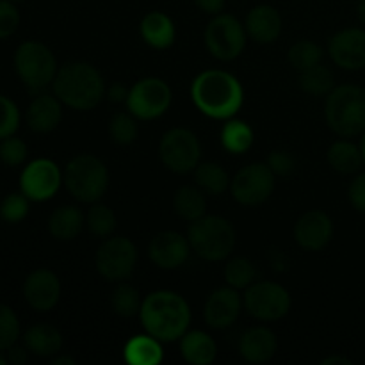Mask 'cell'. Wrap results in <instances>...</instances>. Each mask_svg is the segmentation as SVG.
Masks as SVG:
<instances>
[{
  "instance_id": "1",
  "label": "cell",
  "mask_w": 365,
  "mask_h": 365,
  "mask_svg": "<svg viewBox=\"0 0 365 365\" xmlns=\"http://www.w3.org/2000/svg\"><path fill=\"white\" fill-rule=\"evenodd\" d=\"M192 103L214 120H230L245 103V89L232 73L223 70L202 71L191 84Z\"/></svg>"
},
{
  "instance_id": "2",
  "label": "cell",
  "mask_w": 365,
  "mask_h": 365,
  "mask_svg": "<svg viewBox=\"0 0 365 365\" xmlns=\"http://www.w3.org/2000/svg\"><path fill=\"white\" fill-rule=\"evenodd\" d=\"M139 317L146 334L160 342H175L191 324V309L177 292L155 291L143 299Z\"/></svg>"
},
{
  "instance_id": "3",
  "label": "cell",
  "mask_w": 365,
  "mask_h": 365,
  "mask_svg": "<svg viewBox=\"0 0 365 365\" xmlns=\"http://www.w3.org/2000/svg\"><path fill=\"white\" fill-rule=\"evenodd\" d=\"M53 95L75 110H91L106 96L102 73L89 63L75 61L57 70L52 82Z\"/></svg>"
},
{
  "instance_id": "4",
  "label": "cell",
  "mask_w": 365,
  "mask_h": 365,
  "mask_svg": "<svg viewBox=\"0 0 365 365\" xmlns=\"http://www.w3.org/2000/svg\"><path fill=\"white\" fill-rule=\"evenodd\" d=\"M328 127L341 138H356L365 130V89L342 84L331 89L324 103Z\"/></svg>"
},
{
  "instance_id": "5",
  "label": "cell",
  "mask_w": 365,
  "mask_h": 365,
  "mask_svg": "<svg viewBox=\"0 0 365 365\" xmlns=\"http://www.w3.org/2000/svg\"><path fill=\"white\" fill-rule=\"evenodd\" d=\"M187 239L200 259L221 262L234 252L235 228L221 216H203L189 225Z\"/></svg>"
},
{
  "instance_id": "6",
  "label": "cell",
  "mask_w": 365,
  "mask_h": 365,
  "mask_svg": "<svg viewBox=\"0 0 365 365\" xmlns=\"http://www.w3.org/2000/svg\"><path fill=\"white\" fill-rule=\"evenodd\" d=\"M63 182L75 200L84 203L100 202L109 187V170L95 155H77L66 164Z\"/></svg>"
},
{
  "instance_id": "7",
  "label": "cell",
  "mask_w": 365,
  "mask_h": 365,
  "mask_svg": "<svg viewBox=\"0 0 365 365\" xmlns=\"http://www.w3.org/2000/svg\"><path fill=\"white\" fill-rule=\"evenodd\" d=\"M14 68L25 88L34 95L45 91L59 70L52 50L39 41H25L18 46Z\"/></svg>"
},
{
  "instance_id": "8",
  "label": "cell",
  "mask_w": 365,
  "mask_h": 365,
  "mask_svg": "<svg viewBox=\"0 0 365 365\" xmlns=\"http://www.w3.org/2000/svg\"><path fill=\"white\" fill-rule=\"evenodd\" d=\"M205 46L220 61H234L246 46V29L234 14L220 13L205 29Z\"/></svg>"
},
{
  "instance_id": "9",
  "label": "cell",
  "mask_w": 365,
  "mask_h": 365,
  "mask_svg": "<svg viewBox=\"0 0 365 365\" xmlns=\"http://www.w3.org/2000/svg\"><path fill=\"white\" fill-rule=\"evenodd\" d=\"M245 309L255 319L271 323L285 317L291 310V294L274 282H253L245 292Z\"/></svg>"
},
{
  "instance_id": "10",
  "label": "cell",
  "mask_w": 365,
  "mask_h": 365,
  "mask_svg": "<svg viewBox=\"0 0 365 365\" xmlns=\"http://www.w3.org/2000/svg\"><path fill=\"white\" fill-rule=\"evenodd\" d=\"M159 157L173 173H189L200 164L202 145L189 128H171L160 138Z\"/></svg>"
},
{
  "instance_id": "11",
  "label": "cell",
  "mask_w": 365,
  "mask_h": 365,
  "mask_svg": "<svg viewBox=\"0 0 365 365\" xmlns=\"http://www.w3.org/2000/svg\"><path fill=\"white\" fill-rule=\"evenodd\" d=\"M171 100H173V93L168 82L159 77H146L130 88L127 109L141 121L157 120L170 109Z\"/></svg>"
},
{
  "instance_id": "12",
  "label": "cell",
  "mask_w": 365,
  "mask_h": 365,
  "mask_svg": "<svg viewBox=\"0 0 365 365\" xmlns=\"http://www.w3.org/2000/svg\"><path fill=\"white\" fill-rule=\"evenodd\" d=\"M138 248L127 237H107L95 253V266L107 282H123L134 273Z\"/></svg>"
},
{
  "instance_id": "13",
  "label": "cell",
  "mask_w": 365,
  "mask_h": 365,
  "mask_svg": "<svg viewBox=\"0 0 365 365\" xmlns=\"http://www.w3.org/2000/svg\"><path fill=\"white\" fill-rule=\"evenodd\" d=\"M274 191V173L266 163L241 168L230 182V192L237 203L255 207L267 202Z\"/></svg>"
},
{
  "instance_id": "14",
  "label": "cell",
  "mask_w": 365,
  "mask_h": 365,
  "mask_svg": "<svg viewBox=\"0 0 365 365\" xmlns=\"http://www.w3.org/2000/svg\"><path fill=\"white\" fill-rule=\"evenodd\" d=\"M63 184V173L50 159H36L25 166L20 177V189L31 202L53 198Z\"/></svg>"
},
{
  "instance_id": "15",
  "label": "cell",
  "mask_w": 365,
  "mask_h": 365,
  "mask_svg": "<svg viewBox=\"0 0 365 365\" xmlns=\"http://www.w3.org/2000/svg\"><path fill=\"white\" fill-rule=\"evenodd\" d=\"M328 56L339 68L348 71L365 68V31L348 27L335 32L328 43Z\"/></svg>"
},
{
  "instance_id": "16",
  "label": "cell",
  "mask_w": 365,
  "mask_h": 365,
  "mask_svg": "<svg viewBox=\"0 0 365 365\" xmlns=\"http://www.w3.org/2000/svg\"><path fill=\"white\" fill-rule=\"evenodd\" d=\"M242 299L237 289L234 287H220L210 292L203 307V317L205 323L214 330H225L230 328L241 316Z\"/></svg>"
},
{
  "instance_id": "17",
  "label": "cell",
  "mask_w": 365,
  "mask_h": 365,
  "mask_svg": "<svg viewBox=\"0 0 365 365\" xmlns=\"http://www.w3.org/2000/svg\"><path fill=\"white\" fill-rule=\"evenodd\" d=\"M189 239L173 230L159 232L148 246L150 260L160 269H178L189 259Z\"/></svg>"
},
{
  "instance_id": "18",
  "label": "cell",
  "mask_w": 365,
  "mask_h": 365,
  "mask_svg": "<svg viewBox=\"0 0 365 365\" xmlns=\"http://www.w3.org/2000/svg\"><path fill=\"white\" fill-rule=\"evenodd\" d=\"M334 221L323 210H309L294 225V239L303 250L321 252L334 237Z\"/></svg>"
},
{
  "instance_id": "19",
  "label": "cell",
  "mask_w": 365,
  "mask_h": 365,
  "mask_svg": "<svg viewBox=\"0 0 365 365\" xmlns=\"http://www.w3.org/2000/svg\"><path fill=\"white\" fill-rule=\"evenodd\" d=\"M24 296L29 305L38 312H48L61 298V282L50 269H36L24 284Z\"/></svg>"
},
{
  "instance_id": "20",
  "label": "cell",
  "mask_w": 365,
  "mask_h": 365,
  "mask_svg": "<svg viewBox=\"0 0 365 365\" xmlns=\"http://www.w3.org/2000/svg\"><path fill=\"white\" fill-rule=\"evenodd\" d=\"M246 34L257 43H273L280 38L282 29H284V21H282L280 13L274 9L273 6L267 4H260L250 9L248 16L245 21Z\"/></svg>"
},
{
  "instance_id": "21",
  "label": "cell",
  "mask_w": 365,
  "mask_h": 365,
  "mask_svg": "<svg viewBox=\"0 0 365 365\" xmlns=\"http://www.w3.org/2000/svg\"><path fill=\"white\" fill-rule=\"evenodd\" d=\"M278 339L267 327L248 328L239 341V353L250 364H266L277 355Z\"/></svg>"
},
{
  "instance_id": "22",
  "label": "cell",
  "mask_w": 365,
  "mask_h": 365,
  "mask_svg": "<svg viewBox=\"0 0 365 365\" xmlns=\"http://www.w3.org/2000/svg\"><path fill=\"white\" fill-rule=\"evenodd\" d=\"M63 118V102L56 95L39 93L27 109V125L36 134H50Z\"/></svg>"
},
{
  "instance_id": "23",
  "label": "cell",
  "mask_w": 365,
  "mask_h": 365,
  "mask_svg": "<svg viewBox=\"0 0 365 365\" xmlns=\"http://www.w3.org/2000/svg\"><path fill=\"white\" fill-rule=\"evenodd\" d=\"M141 38L148 46L155 50L170 48L177 38V29H175L173 20L163 11H152L145 14L139 25Z\"/></svg>"
},
{
  "instance_id": "24",
  "label": "cell",
  "mask_w": 365,
  "mask_h": 365,
  "mask_svg": "<svg viewBox=\"0 0 365 365\" xmlns=\"http://www.w3.org/2000/svg\"><path fill=\"white\" fill-rule=\"evenodd\" d=\"M180 353L185 362L192 365H209L216 360V341L205 331H185L180 339Z\"/></svg>"
},
{
  "instance_id": "25",
  "label": "cell",
  "mask_w": 365,
  "mask_h": 365,
  "mask_svg": "<svg viewBox=\"0 0 365 365\" xmlns=\"http://www.w3.org/2000/svg\"><path fill=\"white\" fill-rule=\"evenodd\" d=\"M24 344L27 351L34 353L36 356H48L57 355L63 348V335L52 324H34L29 328L24 335Z\"/></svg>"
},
{
  "instance_id": "26",
  "label": "cell",
  "mask_w": 365,
  "mask_h": 365,
  "mask_svg": "<svg viewBox=\"0 0 365 365\" xmlns=\"http://www.w3.org/2000/svg\"><path fill=\"white\" fill-rule=\"evenodd\" d=\"M86 225L84 212L75 205H63L52 212L48 220V232L59 241H73Z\"/></svg>"
},
{
  "instance_id": "27",
  "label": "cell",
  "mask_w": 365,
  "mask_h": 365,
  "mask_svg": "<svg viewBox=\"0 0 365 365\" xmlns=\"http://www.w3.org/2000/svg\"><path fill=\"white\" fill-rule=\"evenodd\" d=\"M327 160L331 166V170L342 175L356 173L364 166L360 145H355L353 141H349V138L331 143V146L327 152Z\"/></svg>"
},
{
  "instance_id": "28",
  "label": "cell",
  "mask_w": 365,
  "mask_h": 365,
  "mask_svg": "<svg viewBox=\"0 0 365 365\" xmlns=\"http://www.w3.org/2000/svg\"><path fill=\"white\" fill-rule=\"evenodd\" d=\"M125 362L130 365H159L163 362V348L160 341L152 335H135L125 344Z\"/></svg>"
},
{
  "instance_id": "29",
  "label": "cell",
  "mask_w": 365,
  "mask_h": 365,
  "mask_svg": "<svg viewBox=\"0 0 365 365\" xmlns=\"http://www.w3.org/2000/svg\"><path fill=\"white\" fill-rule=\"evenodd\" d=\"M220 141L221 146L228 153L241 155V153H246L252 148L253 141H255V134H253V128L246 121L228 120L221 128Z\"/></svg>"
},
{
  "instance_id": "30",
  "label": "cell",
  "mask_w": 365,
  "mask_h": 365,
  "mask_svg": "<svg viewBox=\"0 0 365 365\" xmlns=\"http://www.w3.org/2000/svg\"><path fill=\"white\" fill-rule=\"evenodd\" d=\"M173 209L180 220L189 221V223L200 220L205 216L207 210V200L203 196V191L200 187L184 185L175 192Z\"/></svg>"
},
{
  "instance_id": "31",
  "label": "cell",
  "mask_w": 365,
  "mask_h": 365,
  "mask_svg": "<svg viewBox=\"0 0 365 365\" xmlns=\"http://www.w3.org/2000/svg\"><path fill=\"white\" fill-rule=\"evenodd\" d=\"M195 180L203 192L220 196L230 187V177L217 163H202L195 168Z\"/></svg>"
},
{
  "instance_id": "32",
  "label": "cell",
  "mask_w": 365,
  "mask_h": 365,
  "mask_svg": "<svg viewBox=\"0 0 365 365\" xmlns=\"http://www.w3.org/2000/svg\"><path fill=\"white\" fill-rule=\"evenodd\" d=\"M299 86L310 96H328L335 88V77L330 68L317 64V66L302 71Z\"/></svg>"
},
{
  "instance_id": "33",
  "label": "cell",
  "mask_w": 365,
  "mask_h": 365,
  "mask_svg": "<svg viewBox=\"0 0 365 365\" xmlns=\"http://www.w3.org/2000/svg\"><path fill=\"white\" fill-rule=\"evenodd\" d=\"M86 227L95 237H110L113 232L116 230V214L113 212L110 207L103 205V203H91V209L86 214Z\"/></svg>"
},
{
  "instance_id": "34",
  "label": "cell",
  "mask_w": 365,
  "mask_h": 365,
  "mask_svg": "<svg viewBox=\"0 0 365 365\" xmlns=\"http://www.w3.org/2000/svg\"><path fill=\"white\" fill-rule=\"evenodd\" d=\"M323 48H321L317 43L309 41V39H302V41L294 43V45L289 48V63L294 70H298L299 73L309 68L317 66L323 61Z\"/></svg>"
},
{
  "instance_id": "35",
  "label": "cell",
  "mask_w": 365,
  "mask_h": 365,
  "mask_svg": "<svg viewBox=\"0 0 365 365\" xmlns=\"http://www.w3.org/2000/svg\"><path fill=\"white\" fill-rule=\"evenodd\" d=\"M141 305V294H139L138 289L130 284H123V282H121V284L113 291V296H110V307H113L114 312L121 317H132L135 316V314H139Z\"/></svg>"
},
{
  "instance_id": "36",
  "label": "cell",
  "mask_w": 365,
  "mask_h": 365,
  "mask_svg": "<svg viewBox=\"0 0 365 365\" xmlns=\"http://www.w3.org/2000/svg\"><path fill=\"white\" fill-rule=\"evenodd\" d=\"M138 118L132 113H116L109 121V135L118 145H132L139 135Z\"/></svg>"
},
{
  "instance_id": "37",
  "label": "cell",
  "mask_w": 365,
  "mask_h": 365,
  "mask_svg": "<svg viewBox=\"0 0 365 365\" xmlns=\"http://www.w3.org/2000/svg\"><path fill=\"white\" fill-rule=\"evenodd\" d=\"M225 280L234 289H248L255 282V267L246 257H235L225 266Z\"/></svg>"
},
{
  "instance_id": "38",
  "label": "cell",
  "mask_w": 365,
  "mask_h": 365,
  "mask_svg": "<svg viewBox=\"0 0 365 365\" xmlns=\"http://www.w3.org/2000/svg\"><path fill=\"white\" fill-rule=\"evenodd\" d=\"M29 202L31 200L24 192H11L0 203V217L6 223H20V221L27 217L29 209H31Z\"/></svg>"
},
{
  "instance_id": "39",
  "label": "cell",
  "mask_w": 365,
  "mask_h": 365,
  "mask_svg": "<svg viewBox=\"0 0 365 365\" xmlns=\"http://www.w3.org/2000/svg\"><path fill=\"white\" fill-rule=\"evenodd\" d=\"M20 337V321L13 309L0 303V351H6L16 344Z\"/></svg>"
},
{
  "instance_id": "40",
  "label": "cell",
  "mask_w": 365,
  "mask_h": 365,
  "mask_svg": "<svg viewBox=\"0 0 365 365\" xmlns=\"http://www.w3.org/2000/svg\"><path fill=\"white\" fill-rule=\"evenodd\" d=\"M18 127H20V110L16 103L7 96L0 95V141L14 135Z\"/></svg>"
},
{
  "instance_id": "41",
  "label": "cell",
  "mask_w": 365,
  "mask_h": 365,
  "mask_svg": "<svg viewBox=\"0 0 365 365\" xmlns=\"http://www.w3.org/2000/svg\"><path fill=\"white\" fill-rule=\"evenodd\" d=\"M27 145L20 138L9 135V138L2 139V143H0V160L9 168L24 164L25 159H27Z\"/></svg>"
},
{
  "instance_id": "42",
  "label": "cell",
  "mask_w": 365,
  "mask_h": 365,
  "mask_svg": "<svg viewBox=\"0 0 365 365\" xmlns=\"http://www.w3.org/2000/svg\"><path fill=\"white\" fill-rule=\"evenodd\" d=\"M20 25V13L11 0H0V39H6L16 32Z\"/></svg>"
},
{
  "instance_id": "43",
  "label": "cell",
  "mask_w": 365,
  "mask_h": 365,
  "mask_svg": "<svg viewBox=\"0 0 365 365\" xmlns=\"http://www.w3.org/2000/svg\"><path fill=\"white\" fill-rule=\"evenodd\" d=\"M266 164L273 171L274 177H289L296 170V159L285 150H273Z\"/></svg>"
},
{
  "instance_id": "44",
  "label": "cell",
  "mask_w": 365,
  "mask_h": 365,
  "mask_svg": "<svg viewBox=\"0 0 365 365\" xmlns=\"http://www.w3.org/2000/svg\"><path fill=\"white\" fill-rule=\"evenodd\" d=\"M349 203L355 210L365 214V173L356 175L348 187Z\"/></svg>"
},
{
  "instance_id": "45",
  "label": "cell",
  "mask_w": 365,
  "mask_h": 365,
  "mask_svg": "<svg viewBox=\"0 0 365 365\" xmlns=\"http://www.w3.org/2000/svg\"><path fill=\"white\" fill-rule=\"evenodd\" d=\"M195 4L203 13L216 16V14L223 13L225 6H227V0H195Z\"/></svg>"
},
{
  "instance_id": "46",
  "label": "cell",
  "mask_w": 365,
  "mask_h": 365,
  "mask_svg": "<svg viewBox=\"0 0 365 365\" xmlns=\"http://www.w3.org/2000/svg\"><path fill=\"white\" fill-rule=\"evenodd\" d=\"M128 91H130V89H127L123 84L116 82V84L110 86L109 89H106V98L110 100V102H114V103L127 102Z\"/></svg>"
},
{
  "instance_id": "47",
  "label": "cell",
  "mask_w": 365,
  "mask_h": 365,
  "mask_svg": "<svg viewBox=\"0 0 365 365\" xmlns=\"http://www.w3.org/2000/svg\"><path fill=\"white\" fill-rule=\"evenodd\" d=\"M267 257H269L271 267H273L274 271H278V273H284V271H287L289 266H291L287 255H285V253H282L280 250H271L269 255Z\"/></svg>"
},
{
  "instance_id": "48",
  "label": "cell",
  "mask_w": 365,
  "mask_h": 365,
  "mask_svg": "<svg viewBox=\"0 0 365 365\" xmlns=\"http://www.w3.org/2000/svg\"><path fill=\"white\" fill-rule=\"evenodd\" d=\"M27 349V348H25ZM24 348H16V346H11L9 349H7V353H9V362L14 364V365H21L27 362V351H25Z\"/></svg>"
},
{
  "instance_id": "49",
  "label": "cell",
  "mask_w": 365,
  "mask_h": 365,
  "mask_svg": "<svg viewBox=\"0 0 365 365\" xmlns=\"http://www.w3.org/2000/svg\"><path fill=\"white\" fill-rule=\"evenodd\" d=\"M331 364H344L351 365V360L346 359V356H328V359L323 360V365H331Z\"/></svg>"
},
{
  "instance_id": "50",
  "label": "cell",
  "mask_w": 365,
  "mask_h": 365,
  "mask_svg": "<svg viewBox=\"0 0 365 365\" xmlns=\"http://www.w3.org/2000/svg\"><path fill=\"white\" fill-rule=\"evenodd\" d=\"M356 16L365 25V0H359V4H356Z\"/></svg>"
},
{
  "instance_id": "51",
  "label": "cell",
  "mask_w": 365,
  "mask_h": 365,
  "mask_svg": "<svg viewBox=\"0 0 365 365\" xmlns=\"http://www.w3.org/2000/svg\"><path fill=\"white\" fill-rule=\"evenodd\" d=\"M53 365H75V359L71 356H59V359H53Z\"/></svg>"
},
{
  "instance_id": "52",
  "label": "cell",
  "mask_w": 365,
  "mask_h": 365,
  "mask_svg": "<svg viewBox=\"0 0 365 365\" xmlns=\"http://www.w3.org/2000/svg\"><path fill=\"white\" fill-rule=\"evenodd\" d=\"M360 152H362V159L365 166V130L362 132V138H360Z\"/></svg>"
},
{
  "instance_id": "53",
  "label": "cell",
  "mask_w": 365,
  "mask_h": 365,
  "mask_svg": "<svg viewBox=\"0 0 365 365\" xmlns=\"http://www.w3.org/2000/svg\"><path fill=\"white\" fill-rule=\"evenodd\" d=\"M6 364V359H4V356H0V365H4Z\"/></svg>"
},
{
  "instance_id": "54",
  "label": "cell",
  "mask_w": 365,
  "mask_h": 365,
  "mask_svg": "<svg viewBox=\"0 0 365 365\" xmlns=\"http://www.w3.org/2000/svg\"><path fill=\"white\" fill-rule=\"evenodd\" d=\"M11 2H24V0H11Z\"/></svg>"
}]
</instances>
